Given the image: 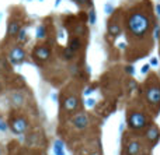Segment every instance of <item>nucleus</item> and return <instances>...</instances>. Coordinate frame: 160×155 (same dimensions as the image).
<instances>
[{"mask_svg": "<svg viewBox=\"0 0 160 155\" xmlns=\"http://www.w3.org/2000/svg\"><path fill=\"white\" fill-rule=\"evenodd\" d=\"M128 30L136 38H142L149 31V18L142 13H133L128 20Z\"/></svg>", "mask_w": 160, "mask_h": 155, "instance_id": "f257e3e1", "label": "nucleus"}, {"mask_svg": "<svg viewBox=\"0 0 160 155\" xmlns=\"http://www.w3.org/2000/svg\"><path fill=\"white\" fill-rule=\"evenodd\" d=\"M128 125L131 129L133 130H142V129L146 126V117L143 113H139V112H132V113L128 116Z\"/></svg>", "mask_w": 160, "mask_h": 155, "instance_id": "f03ea898", "label": "nucleus"}, {"mask_svg": "<svg viewBox=\"0 0 160 155\" xmlns=\"http://www.w3.org/2000/svg\"><path fill=\"white\" fill-rule=\"evenodd\" d=\"M10 127H11V130H13V133L22 134L28 129V123L24 117H16V119H13V122L10 123Z\"/></svg>", "mask_w": 160, "mask_h": 155, "instance_id": "7ed1b4c3", "label": "nucleus"}, {"mask_svg": "<svg viewBox=\"0 0 160 155\" xmlns=\"http://www.w3.org/2000/svg\"><path fill=\"white\" fill-rule=\"evenodd\" d=\"M146 98H148V101H149V103H152V105H159L160 103V87L159 85L149 87L146 91Z\"/></svg>", "mask_w": 160, "mask_h": 155, "instance_id": "20e7f679", "label": "nucleus"}, {"mask_svg": "<svg viewBox=\"0 0 160 155\" xmlns=\"http://www.w3.org/2000/svg\"><path fill=\"white\" fill-rule=\"evenodd\" d=\"M8 59H10V62L13 64H18V63H21V62H24V59H25L24 49L20 48V46L13 48L11 52H10V55H8Z\"/></svg>", "mask_w": 160, "mask_h": 155, "instance_id": "39448f33", "label": "nucleus"}, {"mask_svg": "<svg viewBox=\"0 0 160 155\" xmlns=\"http://www.w3.org/2000/svg\"><path fill=\"white\" fill-rule=\"evenodd\" d=\"M72 122H73V126L76 127V130H84L88 126V117L84 113H79L73 117Z\"/></svg>", "mask_w": 160, "mask_h": 155, "instance_id": "423d86ee", "label": "nucleus"}, {"mask_svg": "<svg viewBox=\"0 0 160 155\" xmlns=\"http://www.w3.org/2000/svg\"><path fill=\"white\" fill-rule=\"evenodd\" d=\"M51 56V50L48 49L47 46H37L34 49V57L37 60H41V62H47Z\"/></svg>", "mask_w": 160, "mask_h": 155, "instance_id": "0eeeda50", "label": "nucleus"}, {"mask_svg": "<svg viewBox=\"0 0 160 155\" xmlns=\"http://www.w3.org/2000/svg\"><path fill=\"white\" fill-rule=\"evenodd\" d=\"M63 108L66 109L68 112H73V111H76V109L79 108V99H78V97H68L66 99H65V102H63Z\"/></svg>", "mask_w": 160, "mask_h": 155, "instance_id": "6e6552de", "label": "nucleus"}, {"mask_svg": "<svg viewBox=\"0 0 160 155\" xmlns=\"http://www.w3.org/2000/svg\"><path fill=\"white\" fill-rule=\"evenodd\" d=\"M20 28H21L20 22L17 21V20H11V21L8 22V27H7V35L8 36H16L17 32L20 31Z\"/></svg>", "mask_w": 160, "mask_h": 155, "instance_id": "1a4fd4ad", "label": "nucleus"}, {"mask_svg": "<svg viewBox=\"0 0 160 155\" xmlns=\"http://www.w3.org/2000/svg\"><path fill=\"white\" fill-rule=\"evenodd\" d=\"M146 137H148V140H149V141L156 143L159 140V137H160L159 129L156 127V126H152V127H149V129H148V131H146Z\"/></svg>", "mask_w": 160, "mask_h": 155, "instance_id": "9d476101", "label": "nucleus"}, {"mask_svg": "<svg viewBox=\"0 0 160 155\" xmlns=\"http://www.w3.org/2000/svg\"><path fill=\"white\" fill-rule=\"evenodd\" d=\"M141 153V144L138 141H132L127 145V154L128 155H138Z\"/></svg>", "mask_w": 160, "mask_h": 155, "instance_id": "9b49d317", "label": "nucleus"}, {"mask_svg": "<svg viewBox=\"0 0 160 155\" xmlns=\"http://www.w3.org/2000/svg\"><path fill=\"white\" fill-rule=\"evenodd\" d=\"M11 103H13L14 106H21L22 103H24V95H22L21 92H14V94L11 95Z\"/></svg>", "mask_w": 160, "mask_h": 155, "instance_id": "f8f14e48", "label": "nucleus"}, {"mask_svg": "<svg viewBox=\"0 0 160 155\" xmlns=\"http://www.w3.org/2000/svg\"><path fill=\"white\" fill-rule=\"evenodd\" d=\"M119 32H121V28H119V25L117 22H110L108 24V34L111 36H118Z\"/></svg>", "mask_w": 160, "mask_h": 155, "instance_id": "ddd939ff", "label": "nucleus"}, {"mask_svg": "<svg viewBox=\"0 0 160 155\" xmlns=\"http://www.w3.org/2000/svg\"><path fill=\"white\" fill-rule=\"evenodd\" d=\"M80 46H82V42H80L79 38L70 39V42H69V49L72 50V52H73V50H79Z\"/></svg>", "mask_w": 160, "mask_h": 155, "instance_id": "4468645a", "label": "nucleus"}, {"mask_svg": "<svg viewBox=\"0 0 160 155\" xmlns=\"http://www.w3.org/2000/svg\"><path fill=\"white\" fill-rule=\"evenodd\" d=\"M55 154L56 155H65L63 153V143L61 140H56L55 141Z\"/></svg>", "mask_w": 160, "mask_h": 155, "instance_id": "2eb2a0df", "label": "nucleus"}, {"mask_svg": "<svg viewBox=\"0 0 160 155\" xmlns=\"http://www.w3.org/2000/svg\"><path fill=\"white\" fill-rule=\"evenodd\" d=\"M16 36L20 42H24L25 39H27V30H25V28H20V31L17 32Z\"/></svg>", "mask_w": 160, "mask_h": 155, "instance_id": "dca6fc26", "label": "nucleus"}, {"mask_svg": "<svg viewBox=\"0 0 160 155\" xmlns=\"http://www.w3.org/2000/svg\"><path fill=\"white\" fill-rule=\"evenodd\" d=\"M45 27L44 25H39L38 28H37V38H39V39H42V38H45Z\"/></svg>", "mask_w": 160, "mask_h": 155, "instance_id": "f3484780", "label": "nucleus"}, {"mask_svg": "<svg viewBox=\"0 0 160 155\" xmlns=\"http://www.w3.org/2000/svg\"><path fill=\"white\" fill-rule=\"evenodd\" d=\"M7 130V123L3 119H0V131H6Z\"/></svg>", "mask_w": 160, "mask_h": 155, "instance_id": "a211bd4d", "label": "nucleus"}, {"mask_svg": "<svg viewBox=\"0 0 160 155\" xmlns=\"http://www.w3.org/2000/svg\"><path fill=\"white\" fill-rule=\"evenodd\" d=\"M96 13H94V11H90V24H94V22H96Z\"/></svg>", "mask_w": 160, "mask_h": 155, "instance_id": "6ab92c4d", "label": "nucleus"}, {"mask_svg": "<svg viewBox=\"0 0 160 155\" xmlns=\"http://www.w3.org/2000/svg\"><path fill=\"white\" fill-rule=\"evenodd\" d=\"M73 2L80 3V4H87V3H90V0H73Z\"/></svg>", "mask_w": 160, "mask_h": 155, "instance_id": "aec40b11", "label": "nucleus"}, {"mask_svg": "<svg viewBox=\"0 0 160 155\" xmlns=\"http://www.w3.org/2000/svg\"><path fill=\"white\" fill-rule=\"evenodd\" d=\"M105 11H108V13H111V11H112V7H111V6H105Z\"/></svg>", "mask_w": 160, "mask_h": 155, "instance_id": "412c9836", "label": "nucleus"}, {"mask_svg": "<svg viewBox=\"0 0 160 155\" xmlns=\"http://www.w3.org/2000/svg\"><path fill=\"white\" fill-rule=\"evenodd\" d=\"M148 70H149V66H143V69H142V73H146Z\"/></svg>", "mask_w": 160, "mask_h": 155, "instance_id": "4be33fe9", "label": "nucleus"}, {"mask_svg": "<svg viewBox=\"0 0 160 155\" xmlns=\"http://www.w3.org/2000/svg\"><path fill=\"white\" fill-rule=\"evenodd\" d=\"M90 92H91V88H87V89L84 91V94H86V95H90Z\"/></svg>", "mask_w": 160, "mask_h": 155, "instance_id": "5701e85b", "label": "nucleus"}, {"mask_svg": "<svg viewBox=\"0 0 160 155\" xmlns=\"http://www.w3.org/2000/svg\"><path fill=\"white\" fill-rule=\"evenodd\" d=\"M128 73H131V74H132V73H133V67H128Z\"/></svg>", "mask_w": 160, "mask_h": 155, "instance_id": "b1692460", "label": "nucleus"}, {"mask_svg": "<svg viewBox=\"0 0 160 155\" xmlns=\"http://www.w3.org/2000/svg\"><path fill=\"white\" fill-rule=\"evenodd\" d=\"M155 35H156V38L159 36V28H156V31H155Z\"/></svg>", "mask_w": 160, "mask_h": 155, "instance_id": "393cba45", "label": "nucleus"}, {"mask_svg": "<svg viewBox=\"0 0 160 155\" xmlns=\"http://www.w3.org/2000/svg\"><path fill=\"white\" fill-rule=\"evenodd\" d=\"M3 154V150H2V145H0V155Z\"/></svg>", "mask_w": 160, "mask_h": 155, "instance_id": "a878e982", "label": "nucleus"}, {"mask_svg": "<svg viewBox=\"0 0 160 155\" xmlns=\"http://www.w3.org/2000/svg\"><path fill=\"white\" fill-rule=\"evenodd\" d=\"M158 13L160 14V6H158Z\"/></svg>", "mask_w": 160, "mask_h": 155, "instance_id": "bb28decb", "label": "nucleus"}, {"mask_svg": "<svg viewBox=\"0 0 160 155\" xmlns=\"http://www.w3.org/2000/svg\"><path fill=\"white\" fill-rule=\"evenodd\" d=\"M0 92H2V83H0Z\"/></svg>", "mask_w": 160, "mask_h": 155, "instance_id": "cd10ccee", "label": "nucleus"}, {"mask_svg": "<svg viewBox=\"0 0 160 155\" xmlns=\"http://www.w3.org/2000/svg\"><path fill=\"white\" fill-rule=\"evenodd\" d=\"M127 155H128V154H127Z\"/></svg>", "mask_w": 160, "mask_h": 155, "instance_id": "c85d7f7f", "label": "nucleus"}]
</instances>
